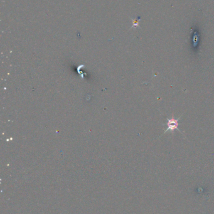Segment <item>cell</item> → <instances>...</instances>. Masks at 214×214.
Returning <instances> with one entry per match:
<instances>
[{
	"label": "cell",
	"instance_id": "cell-1",
	"mask_svg": "<svg viewBox=\"0 0 214 214\" xmlns=\"http://www.w3.org/2000/svg\"><path fill=\"white\" fill-rule=\"evenodd\" d=\"M180 119V118H179L178 119H175L174 118H172L171 119L167 118V122L166 123V125L167 126V128L165 131V133H166L168 131L173 132L175 130H177L180 132H181V131L178 128V125H179L178 121Z\"/></svg>",
	"mask_w": 214,
	"mask_h": 214
}]
</instances>
